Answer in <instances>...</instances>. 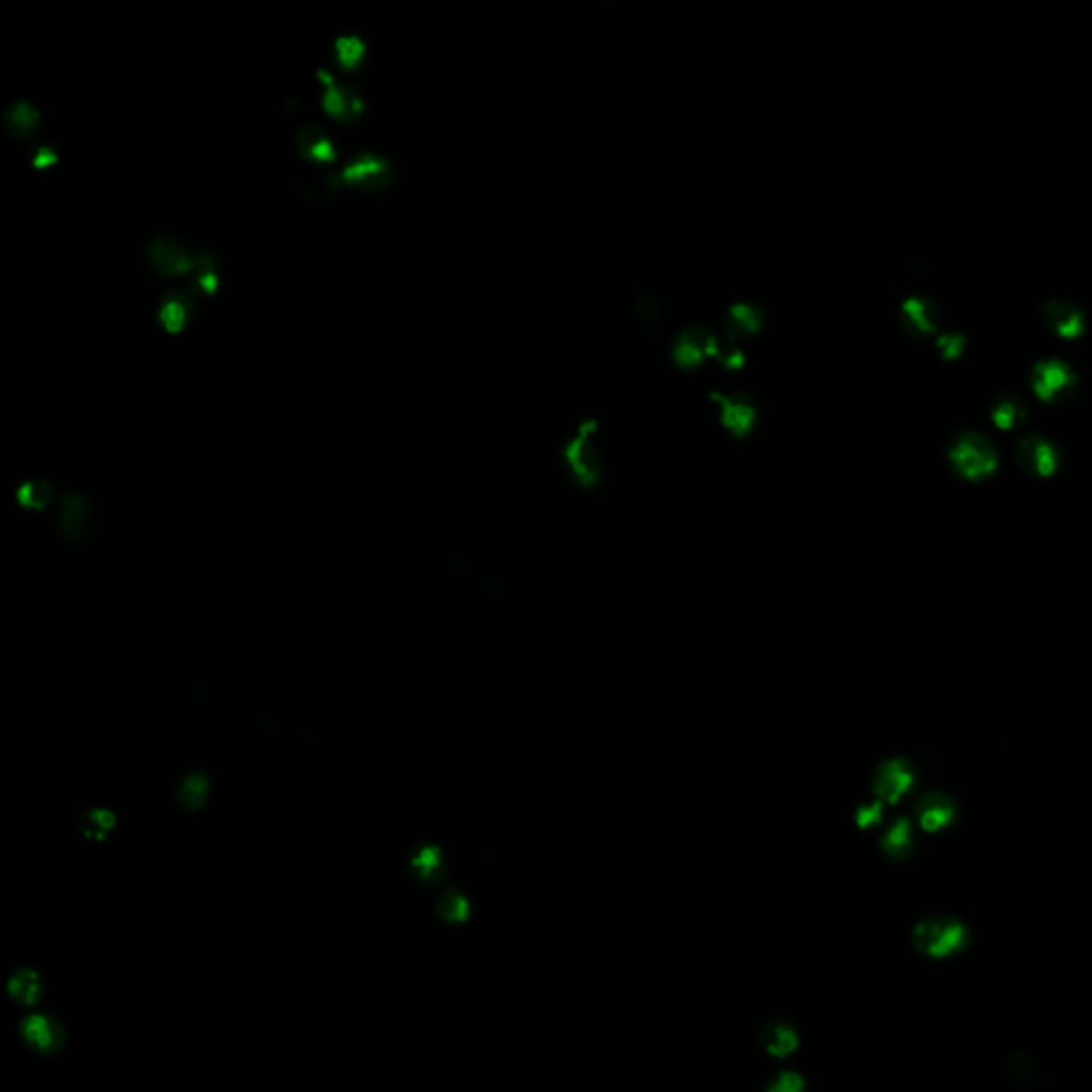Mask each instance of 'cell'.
I'll use <instances>...</instances> for the list:
<instances>
[{
    "label": "cell",
    "mask_w": 1092,
    "mask_h": 1092,
    "mask_svg": "<svg viewBox=\"0 0 1092 1092\" xmlns=\"http://www.w3.org/2000/svg\"><path fill=\"white\" fill-rule=\"evenodd\" d=\"M909 943L926 960H949L971 945V930L954 916L937 914L916 922Z\"/></svg>",
    "instance_id": "1"
},
{
    "label": "cell",
    "mask_w": 1092,
    "mask_h": 1092,
    "mask_svg": "<svg viewBox=\"0 0 1092 1092\" xmlns=\"http://www.w3.org/2000/svg\"><path fill=\"white\" fill-rule=\"evenodd\" d=\"M947 459L954 472L965 480H984L999 466V453L990 437L978 431H960L947 446Z\"/></svg>",
    "instance_id": "2"
},
{
    "label": "cell",
    "mask_w": 1092,
    "mask_h": 1092,
    "mask_svg": "<svg viewBox=\"0 0 1092 1092\" xmlns=\"http://www.w3.org/2000/svg\"><path fill=\"white\" fill-rule=\"evenodd\" d=\"M596 421H583L574 435L563 444V462L572 478L581 487H596L604 478V459L594 442Z\"/></svg>",
    "instance_id": "3"
},
{
    "label": "cell",
    "mask_w": 1092,
    "mask_h": 1092,
    "mask_svg": "<svg viewBox=\"0 0 1092 1092\" xmlns=\"http://www.w3.org/2000/svg\"><path fill=\"white\" fill-rule=\"evenodd\" d=\"M1031 384L1035 395L1046 404H1058L1067 402L1075 393L1077 376L1061 359H1044L1035 363L1031 371Z\"/></svg>",
    "instance_id": "4"
},
{
    "label": "cell",
    "mask_w": 1092,
    "mask_h": 1092,
    "mask_svg": "<svg viewBox=\"0 0 1092 1092\" xmlns=\"http://www.w3.org/2000/svg\"><path fill=\"white\" fill-rule=\"evenodd\" d=\"M199 254L190 252L186 243L175 237H154L146 248V261L158 276H186L197 267Z\"/></svg>",
    "instance_id": "5"
},
{
    "label": "cell",
    "mask_w": 1092,
    "mask_h": 1092,
    "mask_svg": "<svg viewBox=\"0 0 1092 1092\" xmlns=\"http://www.w3.org/2000/svg\"><path fill=\"white\" fill-rule=\"evenodd\" d=\"M316 78L320 82V88H323V109L327 111V115H331L334 120L344 122V124H352L361 117V113L365 109V101L352 84L338 82L325 69H318Z\"/></svg>",
    "instance_id": "6"
},
{
    "label": "cell",
    "mask_w": 1092,
    "mask_h": 1092,
    "mask_svg": "<svg viewBox=\"0 0 1092 1092\" xmlns=\"http://www.w3.org/2000/svg\"><path fill=\"white\" fill-rule=\"evenodd\" d=\"M342 181L363 192H378L389 188L393 181V167L387 158L373 152L357 154L342 171Z\"/></svg>",
    "instance_id": "7"
},
{
    "label": "cell",
    "mask_w": 1092,
    "mask_h": 1092,
    "mask_svg": "<svg viewBox=\"0 0 1092 1092\" xmlns=\"http://www.w3.org/2000/svg\"><path fill=\"white\" fill-rule=\"evenodd\" d=\"M914 766L903 757H890L877 766L871 788L881 802L894 805L914 788Z\"/></svg>",
    "instance_id": "8"
},
{
    "label": "cell",
    "mask_w": 1092,
    "mask_h": 1092,
    "mask_svg": "<svg viewBox=\"0 0 1092 1092\" xmlns=\"http://www.w3.org/2000/svg\"><path fill=\"white\" fill-rule=\"evenodd\" d=\"M718 344L720 340L704 325H689L677 336L672 344V363L679 369H695L709 357H715Z\"/></svg>",
    "instance_id": "9"
},
{
    "label": "cell",
    "mask_w": 1092,
    "mask_h": 1092,
    "mask_svg": "<svg viewBox=\"0 0 1092 1092\" xmlns=\"http://www.w3.org/2000/svg\"><path fill=\"white\" fill-rule=\"evenodd\" d=\"M711 402L720 406V421L726 431L736 437L753 433L759 421L757 404L747 393H713Z\"/></svg>",
    "instance_id": "10"
},
{
    "label": "cell",
    "mask_w": 1092,
    "mask_h": 1092,
    "mask_svg": "<svg viewBox=\"0 0 1092 1092\" xmlns=\"http://www.w3.org/2000/svg\"><path fill=\"white\" fill-rule=\"evenodd\" d=\"M1015 462L1018 466L1035 478H1048L1058 468L1056 448L1042 435L1031 433L1018 440L1015 444Z\"/></svg>",
    "instance_id": "11"
},
{
    "label": "cell",
    "mask_w": 1092,
    "mask_h": 1092,
    "mask_svg": "<svg viewBox=\"0 0 1092 1092\" xmlns=\"http://www.w3.org/2000/svg\"><path fill=\"white\" fill-rule=\"evenodd\" d=\"M1044 325L1063 340H1075L1086 329V316L1079 305L1067 299H1052L1042 307Z\"/></svg>",
    "instance_id": "12"
},
{
    "label": "cell",
    "mask_w": 1092,
    "mask_h": 1092,
    "mask_svg": "<svg viewBox=\"0 0 1092 1092\" xmlns=\"http://www.w3.org/2000/svg\"><path fill=\"white\" fill-rule=\"evenodd\" d=\"M295 150L314 165H329L338 158V148L329 133L316 122H305L295 131Z\"/></svg>",
    "instance_id": "13"
},
{
    "label": "cell",
    "mask_w": 1092,
    "mask_h": 1092,
    "mask_svg": "<svg viewBox=\"0 0 1092 1092\" xmlns=\"http://www.w3.org/2000/svg\"><path fill=\"white\" fill-rule=\"evenodd\" d=\"M764 327V309L751 301H738L726 309L724 331L730 342H741L757 336Z\"/></svg>",
    "instance_id": "14"
},
{
    "label": "cell",
    "mask_w": 1092,
    "mask_h": 1092,
    "mask_svg": "<svg viewBox=\"0 0 1092 1092\" xmlns=\"http://www.w3.org/2000/svg\"><path fill=\"white\" fill-rule=\"evenodd\" d=\"M195 312V293L186 288H171L158 305V323L167 334H179Z\"/></svg>",
    "instance_id": "15"
},
{
    "label": "cell",
    "mask_w": 1092,
    "mask_h": 1092,
    "mask_svg": "<svg viewBox=\"0 0 1092 1092\" xmlns=\"http://www.w3.org/2000/svg\"><path fill=\"white\" fill-rule=\"evenodd\" d=\"M901 323L912 338H928L939 327V307L926 297H909L901 305Z\"/></svg>",
    "instance_id": "16"
},
{
    "label": "cell",
    "mask_w": 1092,
    "mask_h": 1092,
    "mask_svg": "<svg viewBox=\"0 0 1092 1092\" xmlns=\"http://www.w3.org/2000/svg\"><path fill=\"white\" fill-rule=\"evenodd\" d=\"M41 109L30 101H16L3 113V126L9 137L24 144L30 142L41 128Z\"/></svg>",
    "instance_id": "17"
},
{
    "label": "cell",
    "mask_w": 1092,
    "mask_h": 1092,
    "mask_svg": "<svg viewBox=\"0 0 1092 1092\" xmlns=\"http://www.w3.org/2000/svg\"><path fill=\"white\" fill-rule=\"evenodd\" d=\"M954 815H956V809L947 794L930 792V794H924L918 802V821L926 832H937V830L949 826Z\"/></svg>",
    "instance_id": "18"
},
{
    "label": "cell",
    "mask_w": 1092,
    "mask_h": 1092,
    "mask_svg": "<svg viewBox=\"0 0 1092 1092\" xmlns=\"http://www.w3.org/2000/svg\"><path fill=\"white\" fill-rule=\"evenodd\" d=\"M759 1042L768 1054H773L777 1058H786L798 1048V1033L792 1022L773 1020L762 1029Z\"/></svg>",
    "instance_id": "19"
},
{
    "label": "cell",
    "mask_w": 1092,
    "mask_h": 1092,
    "mask_svg": "<svg viewBox=\"0 0 1092 1092\" xmlns=\"http://www.w3.org/2000/svg\"><path fill=\"white\" fill-rule=\"evenodd\" d=\"M883 854L894 860V862H903L905 858H909V854L914 852V830H912V821L905 819V817H898L894 819L885 832L881 834V841H879Z\"/></svg>",
    "instance_id": "20"
},
{
    "label": "cell",
    "mask_w": 1092,
    "mask_h": 1092,
    "mask_svg": "<svg viewBox=\"0 0 1092 1092\" xmlns=\"http://www.w3.org/2000/svg\"><path fill=\"white\" fill-rule=\"evenodd\" d=\"M990 419L999 429L1020 427L1026 419V404L1015 393H1001L990 402Z\"/></svg>",
    "instance_id": "21"
},
{
    "label": "cell",
    "mask_w": 1092,
    "mask_h": 1092,
    "mask_svg": "<svg viewBox=\"0 0 1092 1092\" xmlns=\"http://www.w3.org/2000/svg\"><path fill=\"white\" fill-rule=\"evenodd\" d=\"M334 53L342 69L352 71L363 62V58L367 53V45H365L363 37H359V35H342L334 43Z\"/></svg>",
    "instance_id": "22"
},
{
    "label": "cell",
    "mask_w": 1092,
    "mask_h": 1092,
    "mask_svg": "<svg viewBox=\"0 0 1092 1092\" xmlns=\"http://www.w3.org/2000/svg\"><path fill=\"white\" fill-rule=\"evenodd\" d=\"M412 869L416 873V877L425 879V881H437L444 873V862H442V856H440V850L435 848H421L414 856H412Z\"/></svg>",
    "instance_id": "23"
},
{
    "label": "cell",
    "mask_w": 1092,
    "mask_h": 1092,
    "mask_svg": "<svg viewBox=\"0 0 1092 1092\" xmlns=\"http://www.w3.org/2000/svg\"><path fill=\"white\" fill-rule=\"evenodd\" d=\"M49 497H51V487L45 480L30 478L18 487V499L26 508H41L49 501Z\"/></svg>",
    "instance_id": "24"
},
{
    "label": "cell",
    "mask_w": 1092,
    "mask_h": 1092,
    "mask_svg": "<svg viewBox=\"0 0 1092 1092\" xmlns=\"http://www.w3.org/2000/svg\"><path fill=\"white\" fill-rule=\"evenodd\" d=\"M437 909H440V916L446 922H464L468 918V912H470L468 901L455 890H448L446 894H442Z\"/></svg>",
    "instance_id": "25"
},
{
    "label": "cell",
    "mask_w": 1092,
    "mask_h": 1092,
    "mask_svg": "<svg viewBox=\"0 0 1092 1092\" xmlns=\"http://www.w3.org/2000/svg\"><path fill=\"white\" fill-rule=\"evenodd\" d=\"M636 312H638V318L640 323L649 327V329H658L660 323H662V305L656 297H640L638 303H636Z\"/></svg>",
    "instance_id": "26"
},
{
    "label": "cell",
    "mask_w": 1092,
    "mask_h": 1092,
    "mask_svg": "<svg viewBox=\"0 0 1092 1092\" xmlns=\"http://www.w3.org/2000/svg\"><path fill=\"white\" fill-rule=\"evenodd\" d=\"M713 359H718L730 371H736L745 365V352L736 342H726V344L720 342Z\"/></svg>",
    "instance_id": "27"
},
{
    "label": "cell",
    "mask_w": 1092,
    "mask_h": 1092,
    "mask_svg": "<svg viewBox=\"0 0 1092 1092\" xmlns=\"http://www.w3.org/2000/svg\"><path fill=\"white\" fill-rule=\"evenodd\" d=\"M965 346H967V340L960 334H943L937 338V350L945 361L958 359L962 355V350H965Z\"/></svg>",
    "instance_id": "28"
},
{
    "label": "cell",
    "mask_w": 1092,
    "mask_h": 1092,
    "mask_svg": "<svg viewBox=\"0 0 1092 1092\" xmlns=\"http://www.w3.org/2000/svg\"><path fill=\"white\" fill-rule=\"evenodd\" d=\"M766 1092H805V1082L798 1073H779Z\"/></svg>",
    "instance_id": "29"
},
{
    "label": "cell",
    "mask_w": 1092,
    "mask_h": 1092,
    "mask_svg": "<svg viewBox=\"0 0 1092 1092\" xmlns=\"http://www.w3.org/2000/svg\"><path fill=\"white\" fill-rule=\"evenodd\" d=\"M881 809H883V802L881 800H875V802H866L862 805L858 811H856V823L860 828H873L875 823L881 821Z\"/></svg>",
    "instance_id": "30"
},
{
    "label": "cell",
    "mask_w": 1092,
    "mask_h": 1092,
    "mask_svg": "<svg viewBox=\"0 0 1092 1092\" xmlns=\"http://www.w3.org/2000/svg\"><path fill=\"white\" fill-rule=\"evenodd\" d=\"M56 163H58V154H56V150H53L51 146H47V144H39V146L35 148L33 158H30V165H33L35 169L43 171V169H49V167L56 165Z\"/></svg>",
    "instance_id": "31"
},
{
    "label": "cell",
    "mask_w": 1092,
    "mask_h": 1092,
    "mask_svg": "<svg viewBox=\"0 0 1092 1092\" xmlns=\"http://www.w3.org/2000/svg\"><path fill=\"white\" fill-rule=\"evenodd\" d=\"M113 823V815L107 813V811H90L86 813V828L88 832H99V834H105Z\"/></svg>",
    "instance_id": "32"
}]
</instances>
